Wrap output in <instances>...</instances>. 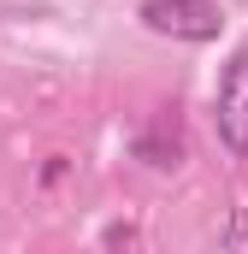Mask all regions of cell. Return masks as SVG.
<instances>
[{"instance_id": "obj_1", "label": "cell", "mask_w": 248, "mask_h": 254, "mask_svg": "<svg viewBox=\"0 0 248 254\" xmlns=\"http://www.w3.org/2000/svg\"><path fill=\"white\" fill-rule=\"evenodd\" d=\"M213 130H219V148H225L231 160H248V48H237L231 65L219 71Z\"/></svg>"}, {"instance_id": "obj_2", "label": "cell", "mask_w": 248, "mask_h": 254, "mask_svg": "<svg viewBox=\"0 0 248 254\" xmlns=\"http://www.w3.org/2000/svg\"><path fill=\"white\" fill-rule=\"evenodd\" d=\"M136 18L154 36H172V42H213L219 24H225L219 0H142Z\"/></svg>"}]
</instances>
